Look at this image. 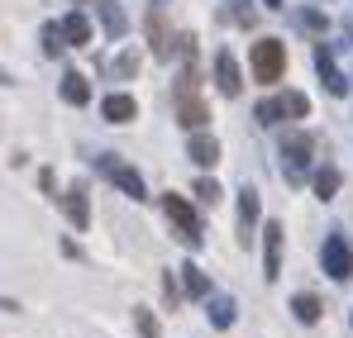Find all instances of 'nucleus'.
<instances>
[{
    "instance_id": "nucleus-11",
    "label": "nucleus",
    "mask_w": 353,
    "mask_h": 338,
    "mask_svg": "<svg viewBox=\"0 0 353 338\" xmlns=\"http://www.w3.org/2000/svg\"><path fill=\"white\" fill-rule=\"evenodd\" d=\"M315 67H320V76H325L330 96H344V91H349V81L339 76V67H334V57H330V48H325V43L315 48Z\"/></svg>"
},
{
    "instance_id": "nucleus-16",
    "label": "nucleus",
    "mask_w": 353,
    "mask_h": 338,
    "mask_svg": "<svg viewBox=\"0 0 353 338\" xmlns=\"http://www.w3.org/2000/svg\"><path fill=\"white\" fill-rule=\"evenodd\" d=\"M96 10H101V19H105V34H110V39H124V29H129V24H124V10H119L115 0H101Z\"/></svg>"
},
{
    "instance_id": "nucleus-23",
    "label": "nucleus",
    "mask_w": 353,
    "mask_h": 338,
    "mask_svg": "<svg viewBox=\"0 0 353 338\" xmlns=\"http://www.w3.org/2000/svg\"><path fill=\"white\" fill-rule=\"evenodd\" d=\"M196 196H201V205H210V210L220 205V186H215V181H196Z\"/></svg>"
},
{
    "instance_id": "nucleus-19",
    "label": "nucleus",
    "mask_w": 353,
    "mask_h": 338,
    "mask_svg": "<svg viewBox=\"0 0 353 338\" xmlns=\"http://www.w3.org/2000/svg\"><path fill=\"white\" fill-rule=\"evenodd\" d=\"M210 324H215V329H230V324H234V300H230V295H215V300H210Z\"/></svg>"
},
{
    "instance_id": "nucleus-21",
    "label": "nucleus",
    "mask_w": 353,
    "mask_h": 338,
    "mask_svg": "<svg viewBox=\"0 0 353 338\" xmlns=\"http://www.w3.org/2000/svg\"><path fill=\"white\" fill-rule=\"evenodd\" d=\"M277 105H282L287 119H305V110H310V101H305L301 91H282V96H277Z\"/></svg>"
},
{
    "instance_id": "nucleus-12",
    "label": "nucleus",
    "mask_w": 353,
    "mask_h": 338,
    "mask_svg": "<svg viewBox=\"0 0 353 338\" xmlns=\"http://www.w3.org/2000/svg\"><path fill=\"white\" fill-rule=\"evenodd\" d=\"M101 114H105L110 124H129V119L139 114V105H134V96H105V101H101Z\"/></svg>"
},
{
    "instance_id": "nucleus-4",
    "label": "nucleus",
    "mask_w": 353,
    "mask_h": 338,
    "mask_svg": "<svg viewBox=\"0 0 353 338\" xmlns=\"http://www.w3.org/2000/svg\"><path fill=\"white\" fill-rule=\"evenodd\" d=\"M320 257H325V272H330L334 282H349L353 277V253H349V243H344V233H330Z\"/></svg>"
},
{
    "instance_id": "nucleus-10",
    "label": "nucleus",
    "mask_w": 353,
    "mask_h": 338,
    "mask_svg": "<svg viewBox=\"0 0 353 338\" xmlns=\"http://www.w3.org/2000/svg\"><path fill=\"white\" fill-rule=\"evenodd\" d=\"M62 210H67V220L77 229H86L91 224V205H86V186H72L67 196H62Z\"/></svg>"
},
{
    "instance_id": "nucleus-20",
    "label": "nucleus",
    "mask_w": 353,
    "mask_h": 338,
    "mask_svg": "<svg viewBox=\"0 0 353 338\" xmlns=\"http://www.w3.org/2000/svg\"><path fill=\"white\" fill-rule=\"evenodd\" d=\"M292 310H296V319H301V324H315V319H320V300H315L310 291H301V295H296Z\"/></svg>"
},
{
    "instance_id": "nucleus-6",
    "label": "nucleus",
    "mask_w": 353,
    "mask_h": 338,
    "mask_svg": "<svg viewBox=\"0 0 353 338\" xmlns=\"http://www.w3.org/2000/svg\"><path fill=\"white\" fill-rule=\"evenodd\" d=\"M101 171H105V176L115 181V186L124 191V196H134V200H143V176H139L134 167H124V162H119L115 153H105V158H101Z\"/></svg>"
},
{
    "instance_id": "nucleus-2",
    "label": "nucleus",
    "mask_w": 353,
    "mask_h": 338,
    "mask_svg": "<svg viewBox=\"0 0 353 338\" xmlns=\"http://www.w3.org/2000/svg\"><path fill=\"white\" fill-rule=\"evenodd\" d=\"M248 62H253V76H258V81H282V67H287V48H282L277 39H258Z\"/></svg>"
},
{
    "instance_id": "nucleus-9",
    "label": "nucleus",
    "mask_w": 353,
    "mask_h": 338,
    "mask_svg": "<svg viewBox=\"0 0 353 338\" xmlns=\"http://www.w3.org/2000/svg\"><path fill=\"white\" fill-rule=\"evenodd\" d=\"M253 224H258V191L243 186V191H239V243H248Z\"/></svg>"
},
{
    "instance_id": "nucleus-25",
    "label": "nucleus",
    "mask_w": 353,
    "mask_h": 338,
    "mask_svg": "<svg viewBox=\"0 0 353 338\" xmlns=\"http://www.w3.org/2000/svg\"><path fill=\"white\" fill-rule=\"evenodd\" d=\"M58 48H62V29H53V24H48V29H43V53L58 57Z\"/></svg>"
},
{
    "instance_id": "nucleus-29",
    "label": "nucleus",
    "mask_w": 353,
    "mask_h": 338,
    "mask_svg": "<svg viewBox=\"0 0 353 338\" xmlns=\"http://www.w3.org/2000/svg\"><path fill=\"white\" fill-rule=\"evenodd\" d=\"M263 5H272V10H277V5H282V0H263Z\"/></svg>"
},
{
    "instance_id": "nucleus-17",
    "label": "nucleus",
    "mask_w": 353,
    "mask_h": 338,
    "mask_svg": "<svg viewBox=\"0 0 353 338\" xmlns=\"http://www.w3.org/2000/svg\"><path fill=\"white\" fill-rule=\"evenodd\" d=\"M148 34H153V53L168 62V57H172V39H168V29H163V14H158V10L148 14Z\"/></svg>"
},
{
    "instance_id": "nucleus-3",
    "label": "nucleus",
    "mask_w": 353,
    "mask_h": 338,
    "mask_svg": "<svg viewBox=\"0 0 353 338\" xmlns=\"http://www.w3.org/2000/svg\"><path fill=\"white\" fill-rule=\"evenodd\" d=\"M163 210H168V220L176 224V238H181L186 248H201V220L191 215V205H186L181 196L168 191V196H163Z\"/></svg>"
},
{
    "instance_id": "nucleus-5",
    "label": "nucleus",
    "mask_w": 353,
    "mask_h": 338,
    "mask_svg": "<svg viewBox=\"0 0 353 338\" xmlns=\"http://www.w3.org/2000/svg\"><path fill=\"white\" fill-rule=\"evenodd\" d=\"M282 233H287V229L277 224V220H268V229H263V277H268V282L282 277Z\"/></svg>"
},
{
    "instance_id": "nucleus-15",
    "label": "nucleus",
    "mask_w": 353,
    "mask_h": 338,
    "mask_svg": "<svg viewBox=\"0 0 353 338\" xmlns=\"http://www.w3.org/2000/svg\"><path fill=\"white\" fill-rule=\"evenodd\" d=\"M62 39L77 43V48H86V43H91V24H86V14H67V19H62Z\"/></svg>"
},
{
    "instance_id": "nucleus-22",
    "label": "nucleus",
    "mask_w": 353,
    "mask_h": 338,
    "mask_svg": "<svg viewBox=\"0 0 353 338\" xmlns=\"http://www.w3.org/2000/svg\"><path fill=\"white\" fill-rule=\"evenodd\" d=\"M334 191H339V167H320V171H315V196L330 200Z\"/></svg>"
},
{
    "instance_id": "nucleus-26",
    "label": "nucleus",
    "mask_w": 353,
    "mask_h": 338,
    "mask_svg": "<svg viewBox=\"0 0 353 338\" xmlns=\"http://www.w3.org/2000/svg\"><path fill=\"white\" fill-rule=\"evenodd\" d=\"M134 72H139V57H134V53H124V57L115 62V76H134Z\"/></svg>"
},
{
    "instance_id": "nucleus-24",
    "label": "nucleus",
    "mask_w": 353,
    "mask_h": 338,
    "mask_svg": "<svg viewBox=\"0 0 353 338\" xmlns=\"http://www.w3.org/2000/svg\"><path fill=\"white\" fill-rule=\"evenodd\" d=\"M134 324H139V334H143V338H158V324H153L148 310H134Z\"/></svg>"
},
{
    "instance_id": "nucleus-13",
    "label": "nucleus",
    "mask_w": 353,
    "mask_h": 338,
    "mask_svg": "<svg viewBox=\"0 0 353 338\" xmlns=\"http://www.w3.org/2000/svg\"><path fill=\"white\" fill-rule=\"evenodd\" d=\"M186 158H191V162H201V167H215V162H220V143H215V138H205V134H196V138L186 143Z\"/></svg>"
},
{
    "instance_id": "nucleus-1",
    "label": "nucleus",
    "mask_w": 353,
    "mask_h": 338,
    "mask_svg": "<svg viewBox=\"0 0 353 338\" xmlns=\"http://www.w3.org/2000/svg\"><path fill=\"white\" fill-rule=\"evenodd\" d=\"M196 67H186L181 76H176V86H172V101H176V119L186 124V129H201L205 119H210V110H205V101H201V91H196Z\"/></svg>"
},
{
    "instance_id": "nucleus-28",
    "label": "nucleus",
    "mask_w": 353,
    "mask_h": 338,
    "mask_svg": "<svg viewBox=\"0 0 353 338\" xmlns=\"http://www.w3.org/2000/svg\"><path fill=\"white\" fill-rule=\"evenodd\" d=\"M296 19H301V24H305V29H315V34H320V29H325V19H320V14H315V10H301V14H296Z\"/></svg>"
},
{
    "instance_id": "nucleus-27",
    "label": "nucleus",
    "mask_w": 353,
    "mask_h": 338,
    "mask_svg": "<svg viewBox=\"0 0 353 338\" xmlns=\"http://www.w3.org/2000/svg\"><path fill=\"white\" fill-rule=\"evenodd\" d=\"M277 114H282L277 101H263V105H258V119H263V124H277Z\"/></svg>"
},
{
    "instance_id": "nucleus-7",
    "label": "nucleus",
    "mask_w": 353,
    "mask_h": 338,
    "mask_svg": "<svg viewBox=\"0 0 353 338\" xmlns=\"http://www.w3.org/2000/svg\"><path fill=\"white\" fill-rule=\"evenodd\" d=\"M310 153H315V143H310L305 134H287V143H282V158H287V162H282V167H287V176H292V181H301V176H305Z\"/></svg>"
},
{
    "instance_id": "nucleus-18",
    "label": "nucleus",
    "mask_w": 353,
    "mask_h": 338,
    "mask_svg": "<svg viewBox=\"0 0 353 338\" xmlns=\"http://www.w3.org/2000/svg\"><path fill=\"white\" fill-rule=\"evenodd\" d=\"M181 282H186V291H191L196 300H210V282H205V272H201L196 262H186V267H181Z\"/></svg>"
},
{
    "instance_id": "nucleus-8",
    "label": "nucleus",
    "mask_w": 353,
    "mask_h": 338,
    "mask_svg": "<svg viewBox=\"0 0 353 338\" xmlns=\"http://www.w3.org/2000/svg\"><path fill=\"white\" fill-rule=\"evenodd\" d=\"M215 86H220V96H239V62L234 53H215Z\"/></svg>"
},
{
    "instance_id": "nucleus-14",
    "label": "nucleus",
    "mask_w": 353,
    "mask_h": 338,
    "mask_svg": "<svg viewBox=\"0 0 353 338\" xmlns=\"http://www.w3.org/2000/svg\"><path fill=\"white\" fill-rule=\"evenodd\" d=\"M62 101H67V105H86V101H91V86H86L81 72H67V76H62Z\"/></svg>"
}]
</instances>
